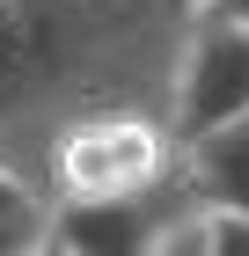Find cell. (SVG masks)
I'll return each mask as SVG.
<instances>
[{
    "mask_svg": "<svg viewBox=\"0 0 249 256\" xmlns=\"http://www.w3.org/2000/svg\"><path fill=\"white\" fill-rule=\"evenodd\" d=\"M183 15L169 0H0V161L37 190L66 124L103 110L169 118Z\"/></svg>",
    "mask_w": 249,
    "mask_h": 256,
    "instance_id": "1",
    "label": "cell"
},
{
    "mask_svg": "<svg viewBox=\"0 0 249 256\" xmlns=\"http://www.w3.org/2000/svg\"><path fill=\"white\" fill-rule=\"evenodd\" d=\"M176 146L169 118L154 110H103V118H81L44 146L37 161V198L44 212L52 205H103V198H147L161 183H176Z\"/></svg>",
    "mask_w": 249,
    "mask_h": 256,
    "instance_id": "2",
    "label": "cell"
},
{
    "mask_svg": "<svg viewBox=\"0 0 249 256\" xmlns=\"http://www.w3.org/2000/svg\"><path fill=\"white\" fill-rule=\"evenodd\" d=\"M249 118V30L242 22H183L176 44V74H169V132L176 146L220 132V124Z\"/></svg>",
    "mask_w": 249,
    "mask_h": 256,
    "instance_id": "3",
    "label": "cell"
},
{
    "mask_svg": "<svg viewBox=\"0 0 249 256\" xmlns=\"http://www.w3.org/2000/svg\"><path fill=\"white\" fill-rule=\"evenodd\" d=\"M198 205L183 190V176L161 183L147 198H103V205H52L44 227L66 256H154L176 227H191Z\"/></svg>",
    "mask_w": 249,
    "mask_h": 256,
    "instance_id": "4",
    "label": "cell"
},
{
    "mask_svg": "<svg viewBox=\"0 0 249 256\" xmlns=\"http://www.w3.org/2000/svg\"><path fill=\"white\" fill-rule=\"evenodd\" d=\"M176 176L191 190L198 212H234L249 220V118L242 124H220V132L191 139L183 161H176Z\"/></svg>",
    "mask_w": 249,
    "mask_h": 256,
    "instance_id": "5",
    "label": "cell"
},
{
    "mask_svg": "<svg viewBox=\"0 0 249 256\" xmlns=\"http://www.w3.org/2000/svg\"><path fill=\"white\" fill-rule=\"evenodd\" d=\"M198 242H205V256H249V220H234V212H198Z\"/></svg>",
    "mask_w": 249,
    "mask_h": 256,
    "instance_id": "6",
    "label": "cell"
},
{
    "mask_svg": "<svg viewBox=\"0 0 249 256\" xmlns=\"http://www.w3.org/2000/svg\"><path fill=\"white\" fill-rule=\"evenodd\" d=\"M30 212H44V198L30 190V183H22L8 161H0V220H30Z\"/></svg>",
    "mask_w": 249,
    "mask_h": 256,
    "instance_id": "7",
    "label": "cell"
},
{
    "mask_svg": "<svg viewBox=\"0 0 249 256\" xmlns=\"http://www.w3.org/2000/svg\"><path fill=\"white\" fill-rule=\"evenodd\" d=\"M44 242V212H30V220H0V256H30Z\"/></svg>",
    "mask_w": 249,
    "mask_h": 256,
    "instance_id": "8",
    "label": "cell"
},
{
    "mask_svg": "<svg viewBox=\"0 0 249 256\" xmlns=\"http://www.w3.org/2000/svg\"><path fill=\"white\" fill-rule=\"evenodd\" d=\"M198 15H205V22H242V30H249V0H205ZM198 15H191V22H198Z\"/></svg>",
    "mask_w": 249,
    "mask_h": 256,
    "instance_id": "9",
    "label": "cell"
},
{
    "mask_svg": "<svg viewBox=\"0 0 249 256\" xmlns=\"http://www.w3.org/2000/svg\"><path fill=\"white\" fill-rule=\"evenodd\" d=\"M154 256H205V242H198V220H191V227H176V234L161 242Z\"/></svg>",
    "mask_w": 249,
    "mask_h": 256,
    "instance_id": "10",
    "label": "cell"
},
{
    "mask_svg": "<svg viewBox=\"0 0 249 256\" xmlns=\"http://www.w3.org/2000/svg\"><path fill=\"white\" fill-rule=\"evenodd\" d=\"M30 256H66V249H59V242H52V227H44V242H37Z\"/></svg>",
    "mask_w": 249,
    "mask_h": 256,
    "instance_id": "11",
    "label": "cell"
},
{
    "mask_svg": "<svg viewBox=\"0 0 249 256\" xmlns=\"http://www.w3.org/2000/svg\"><path fill=\"white\" fill-rule=\"evenodd\" d=\"M169 8H176V15H183V22H191V15H198V8H205V0H169Z\"/></svg>",
    "mask_w": 249,
    "mask_h": 256,
    "instance_id": "12",
    "label": "cell"
}]
</instances>
